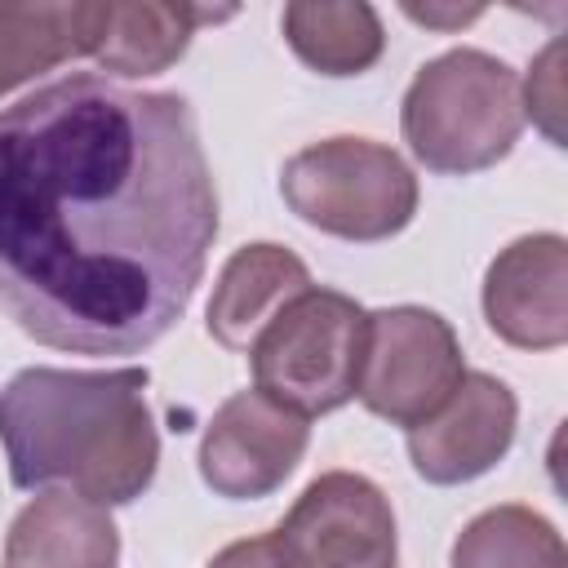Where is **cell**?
<instances>
[{"label":"cell","mask_w":568,"mask_h":568,"mask_svg":"<svg viewBox=\"0 0 568 568\" xmlns=\"http://www.w3.org/2000/svg\"><path fill=\"white\" fill-rule=\"evenodd\" d=\"M217 240L191 102L62 75L0 111V306L53 351L138 355Z\"/></svg>","instance_id":"1"},{"label":"cell","mask_w":568,"mask_h":568,"mask_svg":"<svg viewBox=\"0 0 568 568\" xmlns=\"http://www.w3.org/2000/svg\"><path fill=\"white\" fill-rule=\"evenodd\" d=\"M146 368H22L0 390V444L18 488L67 484L98 506L142 497L160 466Z\"/></svg>","instance_id":"2"},{"label":"cell","mask_w":568,"mask_h":568,"mask_svg":"<svg viewBox=\"0 0 568 568\" xmlns=\"http://www.w3.org/2000/svg\"><path fill=\"white\" fill-rule=\"evenodd\" d=\"M399 129L430 173H479L524 133L519 75L484 49H448L413 75Z\"/></svg>","instance_id":"3"},{"label":"cell","mask_w":568,"mask_h":568,"mask_svg":"<svg viewBox=\"0 0 568 568\" xmlns=\"http://www.w3.org/2000/svg\"><path fill=\"white\" fill-rule=\"evenodd\" d=\"M364 342L368 311L337 288L311 284L253 337V382L302 417L333 413L355 399Z\"/></svg>","instance_id":"4"},{"label":"cell","mask_w":568,"mask_h":568,"mask_svg":"<svg viewBox=\"0 0 568 568\" xmlns=\"http://www.w3.org/2000/svg\"><path fill=\"white\" fill-rule=\"evenodd\" d=\"M284 204L337 240H390L417 213V178L399 151L368 138H324L284 160Z\"/></svg>","instance_id":"5"},{"label":"cell","mask_w":568,"mask_h":568,"mask_svg":"<svg viewBox=\"0 0 568 568\" xmlns=\"http://www.w3.org/2000/svg\"><path fill=\"white\" fill-rule=\"evenodd\" d=\"M462 373V346L444 315L426 306H386L368 315L355 395L373 417L417 426L453 395Z\"/></svg>","instance_id":"6"},{"label":"cell","mask_w":568,"mask_h":568,"mask_svg":"<svg viewBox=\"0 0 568 568\" xmlns=\"http://www.w3.org/2000/svg\"><path fill=\"white\" fill-rule=\"evenodd\" d=\"M311 426L288 404L253 390H235L200 439V479L231 501L275 493L302 462Z\"/></svg>","instance_id":"7"},{"label":"cell","mask_w":568,"mask_h":568,"mask_svg":"<svg viewBox=\"0 0 568 568\" xmlns=\"http://www.w3.org/2000/svg\"><path fill=\"white\" fill-rule=\"evenodd\" d=\"M275 532L306 568L395 564V510L386 493L355 470H328L311 479Z\"/></svg>","instance_id":"8"},{"label":"cell","mask_w":568,"mask_h":568,"mask_svg":"<svg viewBox=\"0 0 568 568\" xmlns=\"http://www.w3.org/2000/svg\"><path fill=\"white\" fill-rule=\"evenodd\" d=\"M519 404L493 373H462L453 395L408 426V462L426 484H466L493 470L515 439Z\"/></svg>","instance_id":"9"},{"label":"cell","mask_w":568,"mask_h":568,"mask_svg":"<svg viewBox=\"0 0 568 568\" xmlns=\"http://www.w3.org/2000/svg\"><path fill=\"white\" fill-rule=\"evenodd\" d=\"M488 328L519 351L568 342V244L564 235H524L506 244L484 275Z\"/></svg>","instance_id":"10"},{"label":"cell","mask_w":568,"mask_h":568,"mask_svg":"<svg viewBox=\"0 0 568 568\" xmlns=\"http://www.w3.org/2000/svg\"><path fill=\"white\" fill-rule=\"evenodd\" d=\"M120 532L106 506L71 493H40L4 537V568H115Z\"/></svg>","instance_id":"11"},{"label":"cell","mask_w":568,"mask_h":568,"mask_svg":"<svg viewBox=\"0 0 568 568\" xmlns=\"http://www.w3.org/2000/svg\"><path fill=\"white\" fill-rule=\"evenodd\" d=\"M311 288V271L284 244H244L226 257L213 297H209V333L226 351H248L253 337L297 297Z\"/></svg>","instance_id":"12"},{"label":"cell","mask_w":568,"mask_h":568,"mask_svg":"<svg viewBox=\"0 0 568 568\" xmlns=\"http://www.w3.org/2000/svg\"><path fill=\"white\" fill-rule=\"evenodd\" d=\"M106 0H18L0 4V93L53 71L67 58H89L102 31Z\"/></svg>","instance_id":"13"},{"label":"cell","mask_w":568,"mask_h":568,"mask_svg":"<svg viewBox=\"0 0 568 568\" xmlns=\"http://www.w3.org/2000/svg\"><path fill=\"white\" fill-rule=\"evenodd\" d=\"M235 9L213 4H155V0H106L102 4V31L93 44V62L115 75H155L173 67L195 27L222 22Z\"/></svg>","instance_id":"14"},{"label":"cell","mask_w":568,"mask_h":568,"mask_svg":"<svg viewBox=\"0 0 568 568\" xmlns=\"http://www.w3.org/2000/svg\"><path fill=\"white\" fill-rule=\"evenodd\" d=\"M280 27L288 49L320 75H359L386 49L382 18L364 0H293L284 4Z\"/></svg>","instance_id":"15"},{"label":"cell","mask_w":568,"mask_h":568,"mask_svg":"<svg viewBox=\"0 0 568 568\" xmlns=\"http://www.w3.org/2000/svg\"><path fill=\"white\" fill-rule=\"evenodd\" d=\"M453 568H568V550L532 506H493L457 532Z\"/></svg>","instance_id":"16"},{"label":"cell","mask_w":568,"mask_h":568,"mask_svg":"<svg viewBox=\"0 0 568 568\" xmlns=\"http://www.w3.org/2000/svg\"><path fill=\"white\" fill-rule=\"evenodd\" d=\"M559 67H564V40H550L546 53L532 62L528 98H524V115H532L555 146H564V124H559V115H564V71Z\"/></svg>","instance_id":"17"},{"label":"cell","mask_w":568,"mask_h":568,"mask_svg":"<svg viewBox=\"0 0 568 568\" xmlns=\"http://www.w3.org/2000/svg\"><path fill=\"white\" fill-rule=\"evenodd\" d=\"M209 568H306V564L280 541V532H262V537L231 541L209 559Z\"/></svg>","instance_id":"18"},{"label":"cell","mask_w":568,"mask_h":568,"mask_svg":"<svg viewBox=\"0 0 568 568\" xmlns=\"http://www.w3.org/2000/svg\"><path fill=\"white\" fill-rule=\"evenodd\" d=\"M404 13L413 18V22H426V27H462V22H470V18H479L484 9L479 4H466V9H422V4H404Z\"/></svg>","instance_id":"19"}]
</instances>
